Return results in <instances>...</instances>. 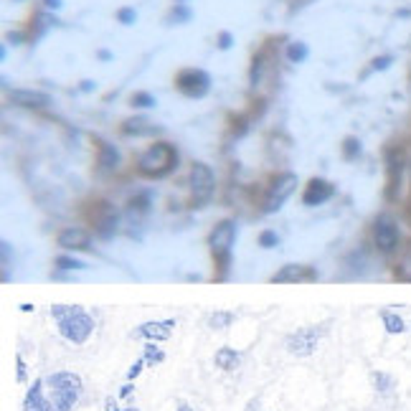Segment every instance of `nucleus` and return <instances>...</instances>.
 Wrapping results in <instances>:
<instances>
[{
    "mask_svg": "<svg viewBox=\"0 0 411 411\" xmlns=\"http://www.w3.org/2000/svg\"><path fill=\"white\" fill-rule=\"evenodd\" d=\"M371 381H373V386H376V391H381V393L391 391V389H393V378L389 376V373L373 371L371 373Z\"/></svg>",
    "mask_w": 411,
    "mask_h": 411,
    "instance_id": "nucleus-24",
    "label": "nucleus"
},
{
    "mask_svg": "<svg viewBox=\"0 0 411 411\" xmlns=\"http://www.w3.org/2000/svg\"><path fill=\"white\" fill-rule=\"evenodd\" d=\"M343 155H345L348 160L358 158V155H361V140H358V137H345V142H343Z\"/></svg>",
    "mask_w": 411,
    "mask_h": 411,
    "instance_id": "nucleus-28",
    "label": "nucleus"
},
{
    "mask_svg": "<svg viewBox=\"0 0 411 411\" xmlns=\"http://www.w3.org/2000/svg\"><path fill=\"white\" fill-rule=\"evenodd\" d=\"M56 246H61L64 252H86V249H92V236L86 229L67 226L56 234Z\"/></svg>",
    "mask_w": 411,
    "mask_h": 411,
    "instance_id": "nucleus-10",
    "label": "nucleus"
},
{
    "mask_svg": "<svg viewBox=\"0 0 411 411\" xmlns=\"http://www.w3.org/2000/svg\"><path fill=\"white\" fill-rule=\"evenodd\" d=\"M188 186H191V198L196 206H203L211 201L213 191H216V178H213L211 166H206L201 160H196L188 173Z\"/></svg>",
    "mask_w": 411,
    "mask_h": 411,
    "instance_id": "nucleus-4",
    "label": "nucleus"
},
{
    "mask_svg": "<svg viewBox=\"0 0 411 411\" xmlns=\"http://www.w3.org/2000/svg\"><path fill=\"white\" fill-rule=\"evenodd\" d=\"M92 332H94V320H92V315H86L84 310L74 312L72 318L59 323V335L74 345H84Z\"/></svg>",
    "mask_w": 411,
    "mask_h": 411,
    "instance_id": "nucleus-6",
    "label": "nucleus"
},
{
    "mask_svg": "<svg viewBox=\"0 0 411 411\" xmlns=\"http://www.w3.org/2000/svg\"><path fill=\"white\" fill-rule=\"evenodd\" d=\"M297 175L295 173H282V175H277L274 178V183L269 186V191H267V198H264V213H277L282 206H285V201L290 198L292 193L297 191Z\"/></svg>",
    "mask_w": 411,
    "mask_h": 411,
    "instance_id": "nucleus-7",
    "label": "nucleus"
},
{
    "mask_svg": "<svg viewBox=\"0 0 411 411\" xmlns=\"http://www.w3.org/2000/svg\"><path fill=\"white\" fill-rule=\"evenodd\" d=\"M46 3V8H51V11H59L61 8V0H43Z\"/></svg>",
    "mask_w": 411,
    "mask_h": 411,
    "instance_id": "nucleus-39",
    "label": "nucleus"
},
{
    "mask_svg": "<svg viewBox=\"0 0 411 411\" xmlns=\"http://www.w3.org/2000/svg\"><path fill=\"white\" fill-rule=\"evenodd\" d=\"M43 386H46L43 378L34 381V386L28 389L26 398H23V411H53V404L43 396Z\"/></svg>",
    "mask_w": 411,
    "mask_h": 411,
    "instance_id": "nucleus-15",
    "label": "nucleus"
},
{
    "mask_svg": "<svg viewBox=\"0 0 411 411\" xmlns=\"http://www.w3.org/2000/svg\"><path fill=\"white\" fill-rule=\"evenodd\" d=\"M236 241V221L234 219H221L219 224L213 226L211 234H208V246H211L213 259L219 262L221 269H229V262H231V246Z\"/></svg>",
    "mask_w": 411,
    "mask_h": 411,
    "instance_id": "nucleus-3",
    "label": "nucleus"
},
{
    "mask_svg": "<svg viewBox=\"0 0 411 411\" xmlns=\"http://www.w3.org/2000/svg\"><path fill=\"white\" fill-rule=\"evenodd\" d=\"M310 279H315V272H312V269L299 267V264H285L272 277V282L274 285H295V282H310Z\"/></svg>",
    "mask_w": 411,
    "mask_h": 411,
    "instance_id": "nucleus-14",
    "label": "nucleus"
},
{
    "mask_svg": "<svg viewBox=\"0 0 411 411\" xmlns=\"http://www.w3.org/2000/svg\"><path fill=\"white\" fill-rule=\"evenodd\" d=\"M231 43H234V36L229 34V31H221L219 34V48H224L226 51V48H231Z\"/></svg>",
    "mask_w": 411,
    "mask_h": 411,
    "instance_id": "nucleus-36",
    "label": "nucleus"
},
{
    "mask_svg": "<svg viewBox=\"0 0 411 411\" xmlns=\"http://www.w3.org/2000/svg\"><path fill=\"white\" fill-rule=\"evenodd\" d=\"M8 97H11L13 105L28 107V109H41V107L51 105V97L46 92H39V89H13Z\"/></svg>",
    "mask_w": 411,
    "mask_h": 411,
    "instance_id": "nucleus-13",
    "label": "nucleus"
},
{
    "mask_svg": "<svg viewBox=\"0 0 411 411\" xmlns=\"http://www.w3.org/2000/svg\"><path fill=\"white\" fill-rule=\"evenodd\" d=\"M335 196V186L325 178H312L305 186L302 193V203L305 206H323L325 201H330Z\"/></svg>",
    "mask_w": 411,
    "mask_h": 411,
    "instance_id": "nucleus-12",
    "label": "nucleus"
},
{
    "mask_svg": "<svg viewBox=\"0 0 411 411\" xmlns=\"http://www.w3.org/2000/svg\"><path fill=\"white\" fill-rule=\"evenodd\" d=\"M92 81H81V89H84V92H92Z\"/></svg>",
    "mask_w": 411,
    "mask_h": 411,
    "instance_id": "nucleus-42",
    "label": "nucleus"
},
{
    "mask_svg": "<svg viewBox=\"0 0 411 411\" xmlns=\"http://www.w3.org/2000/svg\"><path fill=\"white\" fill-rule=\"evenodd\" d=\"M277 244H279L277 231H272V229H264V231L259 234V246H262V249H274Z\"/></svg>",
    "mask_w": 411,
    "mask_h": 411,
    "instance_id": "nucleus-29",
    "label": "nucleus"
},
{
    "mask_svg": "<svg viewBox=\"0 0 411 411\" xmlns=\"http://www.w3.org/2000/svg\"><path fill=\"white\" fill-rule=\"evenodd\" d=\"M158 133V127L147 117H130V120L122 122V135H130V137H142V135H153Z\"/></svg>",
    "mask_w": 411,
    "mask_h": 411,
    "instance_id": "nucleus-18",
    "label": "nucleus"
},
{
    "mask_svg": "<svg viewBox=\"0 0 411 411\" xmlns=\"http://www.w3.org/2000/svg\"><path fill=\"white\" fill-rule=\"evenodd\" d=\"M133 391H135V386H133V384H125V386H122L120 396H122V398H125V396H130V393H133Z\"/></svg>",
    "mask_w": 411,
    "mask_h": 411,
    "instance_id": "nucleus-38",
    "label": "nucleus"
},
{
    "mask_svg": "<svg viewBox=\"0 0 411 411\" xmlns=\"http://www.w3.org/2000/svg\"><path fill=\"white\" fill-rule=\"evenodd\" d=\"M175 3H186V0H175Z\"/></svg>",
    "mask_w": 411,
    "mask_h": 411,
    "instance_id": "nucleus-45",
    "label": "nucleus"
},
{
    "mask_svg": "<svg viewBox=\"0 0 411 411\" xmlns=\"http://www.w3.org/2000/svg\"><path fill=\"white\" fill-rule=\"evenodd\" d=\"M11 241H0V254H3V259H0V264H3V282H8V269H11Z\"/></svg>",
    "mask_w": 411,
    "mask_h": 411,
    "instance_id": "nucleus-30",
    "label": "nucleus"
},
{
    "mask_svg": "<svg viewBox=\"0 0 411 411\" xmlns=\"http://www.w3.org/2000/svg\"><path fill=\"white\" fill-rule=\"evenodd\" d=\"M173 328H175V320H150V323H142V325L135 330V338H145L150 343H163V340L170 338Z\"/></svg>",
    "mask_w": 411,
    "mask_h": 411,
    "instance_id": "nucleus-11",
    "label": "nucleus"
},
{
    "mask_svg": "<svg viewBox=\"0 0 411 411\" xmlns=\"http://www.w3.org/2000/svg\"><path fill=\"white\" fill-rule=\"evenodd\" d=\"M20 310H23V312H31V310H34V305H28V302H23V305H20Z\"/></svg>",
    "mask_w": 411,
    "mask_h": 411,
    "instance_id": "nucleus-44",
    "label": "nucleus"
},
{
    "mask_svg": "<svg viewBox=\"0 0 411 411\" xmlns=\"http://www.w3.org/2000/svg\"><path fill=\"white\" fill-rule=\"evenodd\" d=\"M178 166V150L170 142H155L137 158V173L145 178H166Z\"/></svg>",
    "mask_w": 411,
    "mask_h": 411,
    "instance_id": "nucleus-1",
    "label": "nucleus"
},
{
    "mask_svg": "<svg viewBox=\"0 0 411 411\" xmlns=\"http://www.w3.org/2000/svg\"><path fill=\"white\" fill-rule=\"evenodd\" d=\"M142 358H145L147 365H155V363H163V361H166V353L160 351L155 343H147L145 345V353H142Z\"/></svg>",
    "mask_w": 411,
    "mask_h": 411,
    "instance_id": "nucleus-25",
    "label": "nucleus"
},
{
    "mask_svg": "<svg viewBox=\"0 0 411 411\" xmlns=\"http://www.w3.org/2000/svg\"><path fill=\"white\" fill-rule=\"evenodd\" d=\"M56 269H61V272H76V269H86V264L81 262V259H74V257H67V254H61V257H56Z\"/></svg>",
    "mask_w": 411,
    "mask_h": 411,
    "instance_id": "nucleus-23",
    "label": "nucleus"
},
{
    "mask_svg": "<svg viewBox=\"0 0 411 411\" xmlns=\"http://www.w3.org/2000/svg\"><path fill=\"white\" fill-rule=\"evenodd\" d=\"M105 411H137V409H135V406H130V409H120V406H117V398L109 396L105 401Z\"/></svg>",
    "mask_w": 411,
    "mask_h": 411,
    "instance_id": "nucleus-37",
    "label": "nucleus"
},
{
    "mask_svg": "<svg viewBox=\"0 0 411 411\" xmlns=\"http://www.w3.org/2000/svg\"><path fill=\"white\" fill-rule=\"evenodd\" d=\"M175 411H196V409H193L191 404H186V401H180V404H178V409H175Z\"/></svg>",
    "mask_w": 411,
    "mask_h": 411,
    "instance_id": "nucleus-41",
    "label": "nucleus"
},
{
    "mask_svg": "<svg viewBox=\"0 0 411 411\" xmlns=\"http://www.w3.org/2000/svg\"><path fill=\"white\" fill-rule=\"evenodd\" d=\"M398 241H401V234H398V226L391 216H378L376 224H373V246H376L381 254H393L398 249Z\"/></svg>",
    "mask_w": 411,
    "mask_h": 411,
    "instance_id": "nucleus-8",
    "label": "nucleus"
},
{
    "mask_svg": "<svg viewBox=\"0 0 411 411\" xmlns=\"http://www.w3.org/2000/svg\"><path fill=\"white\" fill-rule=\"evenodd\" d=\"M145 358H140L137 363H133V368H130V371H127V378H130V381H135V378L140 376V373H142V368H145Z\"/></svg>",
    "mask_w": 411,
    "mask_h": 411,
    "instance_id": "nucleus-35",
    "label": "nucleus"
},
{
    "mask_svg": "<svg viewBox=\"0 0 411 411\" xmlns=\"http://www.w3.org/2000/svg\"><path fill=\"white\" fill-rule=\"evenodd\" d=\"M389 67H391V56H378V59H373V72H384Z\"/></svg>",
    "mask_w": 411,
    "mask_h": 411,
    "instance_id": "nucleus-34",
    "label": "nucleus"
},
{
    "mask_svg": "<svg viewBox=\"0 0 411 411\" xmlns=\"http://www.w3.org/2000/svg\"><path fill=\"white\" fill-rule=\"evenodd\" d=\"M213 363L219 365L221 371H236L241 363V353L236 351V348H221V351H216V356H213Z\"/></svg>",
    "mask_w": 411,
    "mask_h": 411,
    "instance_id": "nucleus-19",
    "label": "nucleus"
},
{
    "mask_svg": "<svg viewBox=\"0 0 411 411\" xmlns=\"http://www.w3.org/2000/svg\"><path fill=\"white\" fill-rule=\"evenodd\" d=\"M307 56H310V48H307V43H302V41H292L290 46H287V59H290L292 64H302Z\"/></svg>",
    "mask_w": 411,
    "mask_h": 411,
    "instance_id": "nucleus-22",
    "label": "nucleus"
},
{
    "mask_svg": "<svg viewBox=\"0 0 411 411\" xmlns=\"http://www.w3.org/2000/svg\"><path fill=\"white\" fill-rule=\"evenodd\" d=\"M257 406H259V398H252V401H249V409H246V411H254Z\"/></svg>",
    "mask_w": 411,
    "mask_h": 411,
    "instance_id": "nucleus-43",
    "label": "nucleus"
},
{
    "mask_svg": "<svg viewBox=\"0 0 411 411\" xmlns=\"http://www.w3.org/2000/svg\"><path fill=\"white\" fill-rule=\"evenodd\" d=\"M130 206H133V208H137V211L145 213L147 208H150V193H140V196H135V198L130 201Z\"/></svg>",
    "mask_w": 411,
    "mask_h": 411,
    "instance_id": "nucleus-32",
    "label": "nucleus"
},
{
    "mask_svg": "<svg viewBox=\"0 0 411 411\" xmlns=\"http://www.w3.org/2000/svg\"><path fill=\"white\" fill-rule=\"evenodd\" d=\"M381 320H384V328L389 335H401V332L406 330V323L401 315H396V312L391 310H384L381 312Z\"/></svg>",
    "mask_w": 411,
    "mask_h": 411,
    "instance_id": "nucleus-20",
    "label": "nucleus"
},
{
    "mask_svg": "<svg viewBox=\"0 0 411 411\" xmlns=\"http://www.w3.org/2000/svg\"><path fill=\"white\" fill-rule=\"evenodd\" d=\"M234 320H236V315H234V312H229V310H216L211 315V318H208V325L213 328V330H226V328L231 325Z\"/></svg>",
    "mask_w": 411,
    "mask_h": 411,
    "instance_id": "nucleus-21",
    "label": "nucleus"
},
{
    "mask_svg": "<svg viewBox=\"0 0 411 411\" xmlns=\"http://www.w3.org/2000/svg\"><path fill=\"white\" fill-rule=\"evenodd\" d=\"M175 84H178V89L186 94V97L198 100V97H203V94L208 92V86H211V76H208L203 69H183V72L178 74Z\"/></svg>",
    "mask_w": 411,
    "mask_h": 411,
    "instance_id": "nucleus-9",
    "label": "nucleus"
},
{
    "mask_svg": "<svg viewBox=\"0 0 411 411\" xmlns=\"http://www.w3.org/2000/svg\"><path fill=\"white\" fill-rule=\"evenodd\" d=\"M79 310H84V307H79V305H53L51 307V318L56 320V323H61V320L72 318L74 312H79Z\"/></svg>",
    "mask_w": 411,
    "mask_h": 411,
    "instance_id": "nucleus-26",
    "label": "nucleus"
},
{
    "mask_svg": "<svg viewBox=\"0 0 411 411\" xmlns=\"http://www.w3.org/2000/svg\"><path fill=\"white\" fill-rule=\"evenodd\" d=\"M46 386L51 389V404L53 411H72L79 401L81 391H84V384H81V376L72 371H56L46 378Z\"/></svg>",
    "mask_w": 411,
    "mask_h": 411,
    "instance_id": "nucleus-2",
    "label": "nucleus"
},
{
    "mask_svg": "<svg viewBox=\"0 0 411 411\" xmlns=\"http://www.w3.org/2000/svg\"><path fill=\"white\" fill-rule=\"evenodd\" d=\"M325 335V325H310V328H302V330L292 332L287 335L285 340V348L292 353V356H299V358H307L312 353L318 351L320 340Z\"/></svg>",
    "mask_w": 411,
    "mask_h": 411,
    "instance_id": "nucleus-5",
    "label": "nucleus"
},
{
    "mask_svg": "<svg viewBox=\"0 0 411 411\" xmlns=\"http://www.w3.org/2000/svg\"><path fill=\"white\" fill-rule=\"evenodd\" d=\"M102 208H105V213L102 216H97V234H100L102 239H109V236H114V231H117V224H120V219H117V213L109 208V203H102Z\"/></svg>",
    "mask_w": 411,
    "mask_h": 411,
    "instance_id": "nucleus-17",
    "label": "nucleus"
},
{
    "mask_svg": "<svg viewBox=\"0 0 411 411\" xmlns=\"http://www.w3.org/2000/svg\"><path fill=\"white\" fill-rule=\"evenodd\" d=\"M135 18H137L135 8H120V11H117V20H120V23H125V26H133Z\"/></svg>",
    "mask_w": 411,
    "mask_h": 411,
    "instance_id": "nucleus-33",
    "label": "nucleus"
},
{
    "mask_svg": "<svg viewBox=\"0 0 411 411\" xmlns=\"http://www.w3.org/2000/svg\"><path fill=\"white\" fill-rule=\"evenodd\" d=\"M97 147H100V158H97V163H100V170L102 173H114L117 168H120L122 163V155L120 150L114 145H109V142H105V140H100L97 142Z\"/></svg>",
    "mask_w": 411,
    "mask_h": 411,
    "instance_id": "nucleus-16",
    "label": "nucleus"
},
{
    "mask_svg": "<svg viewBox=\"0 0 411 411\" xmlns=\"http://www.w3.org/2000/svg\"><path fill=\"white\" fill-rule=\"evenodd\" d=\"M409 330H411V328H409Z\"/></svg>",
    "mask_w": 411,
    "mask_h": 411,
    "instance_id": "nucleus-46",
    "label": "nucleus"
},
{
    "mask_svg": "<svg viewBox=\"0 0 411 411\" xmlns=\"http://www.w3.org/2000/svg\"><path fill=\"white\" fill-rule=\"evenodd\" d=\"M26 378H28V371H26V361H23V356H15V381L18 384H26Z\"/></svg>",
    "mask_w": 411,
    "mask_h": 411,
    "instance_id": "nucleus-31",
    "label": "nucleus"
},
{
    "mask_svg": "<svg viewBox=\"0 0 411 411\" xmlns=\"http://www.w3.org/2000/svg\"><path fill=\"white\" fill-rule=\"evenodd\" d=\"M8 41H11V43H18V41H23V34H18V31H15V34H8Z\"/></svg>",
    "mask_w": 411,
    "mask_h": 411,
    "instance_id": "nucleus-40",
    "label": "nucleus"
},
{
    "mask_svg": "<svg viewBox=\"0 0 411 411\" xmlns=\"http://www.w3.org/2000/svg\"><path fill=\"white\" fill-rule=\"evenodd\" d=\"M158 100H155L150 92H135L133 94V107H140V109H147V107H155Z\"/></svg>",
    "mask_w": 411,
    "mask_h": 411,
    "instance_id": "nucleus-27",
    "label": "nucleus"
}]
</instances>
